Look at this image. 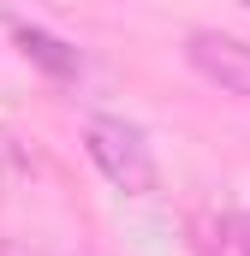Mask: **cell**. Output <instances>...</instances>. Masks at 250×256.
<instances>
[{
    "label": "cell",
    "mask_w": 250,
    "mask_h": 256,
    "mask_svg": "<svg viewBox=\"0 0 250 256\" xmlns=\"http://www.w3.org/2000/svg\"><path fill=\"white\" fill-rule=\"evenodd\" d=\"M226 244H232V256H250V208H238V214H232V226H226Z\"/></svg>",
    "instance_id": "obj_5"
},
{
    "label": "cell",
    "mask_w": 250,
    "mask_h": 256,
    "mask_svg": "<svg viewBox=\"0 0 250 256\" xmlns=\"http://www.w3.org/2000/svg\"><path fill=\"white\" fill-rule=\"evenodd\" d=\"M6 30H12V42H18V54L24 60H36L48 78H78L84 72V54L66 42V36H54V30H42V24H30V18H6Z\"/></svg>",
    "instance_id": "obj_3"
},
{
    "label": "cell",
    "mask_w": 250,
    "mask_h": 256,
    "mask_svg": "<svg viewBox=\"0 0 250 256\" xmlns=\"http://www.w3.org/2000/svg\"><path fill=\"white\" fill-rule=\"evenodd\" d=\"M84 155L96 161V173L120 196H155L161 191V161L149 131L125 114H90L84 120Z\"/></svg>",
    "instance_id": "obj_1"
},
{
    "label": "cell",
    "mask_w": 250,
    "mask_h": 256,
    "mask_svg": "<svg viewBox=\"0 0 250 256\" xmlns=\"http://www.w3.org/2000/svg\"><path fill=\"white\" fill-rule=\"evenodd\" d=\"M30 167H36V161H30V149L18 143V131H12V126H0V191L24 185V179H30Z\"/></svg>",
    "instance_id": "obj_4"
},
{
    "label": "cell",
    "mask_w": 250,
    "mask_h": 256,
    "mask_svg": "<svg viewBox=\"0 0 250 256\" xmlns=\"http://www.w3.org/2000/svg\"><path fill=\"white\" fill-rule=\"evenodd\" d=\"M185 60L196 78H208L220 96L250 108V42L226 36V30H190L185 36Z\"/></svg>",
    "instance_id": "obj_2"
}]
</instances>
